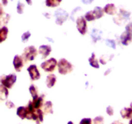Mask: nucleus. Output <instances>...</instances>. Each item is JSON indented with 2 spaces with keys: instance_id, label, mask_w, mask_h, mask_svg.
I'll use <instances>...</instances> for the list:
<instances>
[{
  "instance_id": "f257e3e1",
  "label": "nucleus",
  "mask_w": 132,
  "mask_h": 124,
  "mask_svg": "<svg viewBox=\"0 0 132 124\" xmlns=\"http://www.w3.org/2000/svg\"><path fill=\"white\" fill-rule=\"evenodd\" d=\"M73 70V66L66 59H61L58 62V71L61 74H67Z\"/></svg>"
},
{
  "instance_id": "f03ea898",
  "label": "nucleus",
  "mask_w": 132,
  "mask_h": 124,
  "mask_svg": "<svg viewBox=\"0 0 132 124\" xmlns=\"http://www.w3.org/2000/svg\"><path fill=\"white\" fill-rule=\"evenodd\" d=\"M16 80L17 76L14 74H10L7 76H3L1 78V85H4L6 88L10 89L15 83Z\"/></svg>"
},
{
  "instance_id": "7ed1b4c3",
  "label": "nucleus",
  "mask_w": 132,
  "mask_h": 124,
  "mask_svg": "<svg viewBox=\"0 0 132 124\" xmlns=\"http://www.w3.org/2000/svg\"><path fill=\"white\" fill-rule=\"evenodd\" d=\"M37 54V49L34 46H29L24 49L23 56L25 61H32L35 59Z\"/></svg>"
},
{
  "instance_id": "20e7f679",
  "label": "nucleus",
  "mask_w": 132,
  "mask_h": 124,
  "mask_svg": "<svg viewBox=\"0 0 132 124\" xmlns=\"http://www.w3.org/2000/svg\"><path fill=\"white\" fill-rule=\"evenodd\" d=\"M103 16V10L101 7H96L94 10L88 12L86 13V19H87L88 21H91L95 20V19H98V18H101Z\"/></svg>"
},
{
  "instance_id": "39448f33",
  "label": "nucleus",
  "mask_w": 132,
  "mask_h": 124,
  "mask_svg": "<svg viewBox=\"0 0 132 124\" xmlns=\"http://www.w3.org/2000/svg\"><path fill=\"white\" fill-rule=\"evenodd\" d=\"M57 62V60L54 58L49 59L48 60L43 62L41 64V67L46 72H53L56 67Z\"/></svg>"
},
{
  "instance_id": "423d86ee",
  "label": "nucleus",
  "mask_w": 132,
  "mask_h": 124,
  "mask_svg": "<svg viewBox=\"0 0 132 124\" xmlns=\"http://www.w3.org/2000/svg\"><path fill=\"white\" fill-rule=\"evenodd\" d=\"M27 71L29 72L30 76L32 80L34 81V80H37L40 78L39 72L36 65H32L29 66V67L27 68Z\"/></svg>"
},
{
  "instance_id": "0eeeda50",
  "label": "nucleus",
  "mask_w": 132,
  "mask_h": 124,
  "mask_svg": "<svg viewBox=\"0 0 132 124\" xmlns=\"http://www.w3.org/2000/svg\"><path fill=\"white\" fill-rule=\"evenodd\" d=\"M13 65H14L15 71L18 72H20L24 65V61H23V57L19 55L15 56L14 61H13Z\"/></svg>"
},
{
  "instance_id": "6e6552de",
  "label": "nucleus",
  "mask_w": 132,
  "mask_h": 124,
  "mask_svg": "<svg viewBox=\"0 0 132 124\" xmlns=\"http://www.w3.org/2000/svg\"><path fill=\"white\" fill-rule=\"evenodd\" d=\"M77 28L80 33L82 35H85L86 32V22L82 17L79 18L77 21Z\"/></svg>"
},
{
  "instance_id": "1a4fd4ad",
  "label": "nucleus",
  "mask_w": 132,
  "mask_h": 124,
  "mask_svg": "<svg viewBox=\"0 0 132 124\" xmlns=\"http://www.w3.org/2000/svg\"><path fill=\"white\" fill-rule=\"evenodd\" d=\"M52 49L49 45H41L39 49V53L42 55L43 59L46 58L50 54Z\"/></svg>"
},
{
  "instance_id": "9d476101",
  "label": "nucleus",
  "mask_w": 132,
  "mask_h": 124,
  "mask_svg": "<svg viewBox=\"0 0 132 124\" xmlns=\"http://www.w3.org/2000/svg\"><path fill=\"white\" fill-rule=\"evenodd\" d=\"M43 101H44V96L42 95L41 96L37 97V98L33 99V100L31 101L33 107L36 109H39L43 105Z\"/></svg>"
},
{
  "instance_id": "9b49d317",
  "label": "nucleus",
  "mask_w": 132,
  "mask_h": 124,
  "mask_svg": "<svg viewBox=\"0 0 132 124\" xmlns=\"http://www.w3.org/2000/svg\"><path fill=\"white\" fill-rule=\"evenodd\" d=\"M56 80H57V78L55 74H49L48 76L46 77V86H47L48 88H52L54 85H55V82H56Z\"/></svg>"
},
{
  "instance_id": "f8f14e48",
  "label": "nucleus",
  "mask_w": 132,
  "mask_h": 124,
  "mask_svg": "<svg viewBox=\"0 0 132 124\" xmlns=\"http://www.w3.org/2000/svg\"><path fill=\"white\" fill-rule=\"evenodd\" d=\"M131 40V34L129 31H126L125 33H123L121 36V41L122 44L125 45H127L130 43Z\"/></svg>"
},
{
  "instance_id": "ddd939ff",
  "label": "nucleus",
  "mask_w": 132,
  "mask_h": 124,
  "mask_svg": "<svg viewBox=\"0 0 132 124\" xmlns=\"http://www.w3.org/2000/svg\"><path fill=\"white\" fill-rule=\"evenodd\" d=\"M17 114L22 120L27 118V114H28V111H27V107H19L17 110Z\"/></svg>"
},
{
  "instance_id": "4468645a",
  "label": "nucleus",
  "mask_w": 132,
  "mask_h": 124,
  "mask_svg": "<svg viewBox=\"0 0 132 124\" xmlns=\"http://www.w3.org/2000/svg\"><path fill=\"white\" fill-rule=\"evenodd\" d=\"M121 115L122 118L130 119L132 118V109L131 108H125L121 111Z\"/></svg>"
},
{
  "instance_id": "2eb2a0df",
  "label": "nucleus",
  "mask_w": 132,
  "mask_h": 124,
  "mask_svg": "<svg viewBox=\"0 0 132 124\" xmlns=\"http://www.w3.org/2000/svg\"><path fill=\"white\" fill-rule=\"evenodd\" d=\"M53 105L50 101H48L43 105V112L45 114L53 113Z\"/></svg>"
},
{
  "instance_id": "dca6fc26",
  "label": "nucleus",
  "mask_w": 132,
  "mask_h": 124,
  "mask_svg": "<svg viewBox=\"0 0 132 124\" xmlns=\"http://www.w3.org/2000/svg\"><path fill=\"white\" fill-rule=\"evenodd\" d=\"M8 95H9V91L6 87L3 85H0V98H1V100L6 99Z\"/></svg>"
},
{
  "instance_id": "f3484780",
  "label": "nucleus",
  "mask_w": 132,
  "mask_h": 124,
  "mask_svg": "<svg viewBox=\"0 0 132 124\" xmlns=\"http://www.w3.org/2000/svg\"><path fill=\"white\" fill-rule=\"evenodd\" d=\"M104 11L107 14H110V15H113L116 12V6H114L113 4H108L104 7Z\"/></svg>"
},
{
  "instance_id": "a211bd4d",
  "label": "nucleus",
  "mask_w": 132,
  "mask_h": 124,
  "mask_svg": "<svg viewBox=\"0 0 132 124\" xmlns=\"http://www.w3.org/2000/svg\"><path fill=\"white\" fill-rule=\"evenodd\" d=\"M8 32H9V30H8L7 27H3L0 30V42L2 43L4 40H5L7 37V34Z\"/></svg>"
},
{
  "instance_id": "6ab92c4d",
  "label": "nucleus",
  "mask_w": 132,
  "mask_h": 124,
  "mask_svg": "<svg viewBox=\"0 0 132 124\" xmlns=\"http://www.w3.org/2000/svg\"><path fill=\"white\" fill-rule=\"evenodd\" d=\"M89 62H90V65L92 66L94 68H99V61H98L97 59L95 58V56L94 53H93L92 54V57L90 58H89Z\"/></svg>"
},
{
  "instance_id": "aec40b11",
  "label": "nucleus",
  "mask_w": 132,
  "mask_h": 124,
  "mask_svg": "<svg viewBox=\"0 0 132 124\" xmlns=\"http://www.w3.org/2000/svg\"><path fill=\"white\" fill-rule=\"evenodd\" d=\"M62 0H46V5L49 7H55L58 6Z\"/></svg>"
},
{
  "instance_id": "412c9836",
  "label": "nucleus",
  "mask_w": 132,
  "mask_h": 124,
  "mask_svg": "<svg viewBox=\"0 0 132 124\" xmlns=\"http://www.w3.org/2000/svg\"><path fill=\"white\" fill-rule=\"evenodd\" d=\"M30 92L31 95H32L33 99H35V98H37L38 97L37 96V93H38V90H37V87L35 86L34 85H31L30 86L29 88Z\"/></svg>"
},
{
  "instance_id": "4be33fe9",
  "label": "nucleus",
  "mask_w": 132,
  "mask_h": 124,
  "mask_svg": "<svg viewBox=\"0 0 132 124\" xmlns=\"http://www.w3.org/2000/svg\"><path fill=\"white\" fill-rule=\"evenodd\" d=\"M94 124H104V118L101 116L95 117L93 120Z\"/></svg>"
},
{
  "instance_id": "5701e85b",
  "label": "nucleus",
  "mask_w": 132,
  "mask_h": 124,
  "mask_svg": "<svg viewBox=\"0 0 132 124\" xmlns=\"http://www.w3.org/2000/svg\"><path fill=\"white\" fill-rule=\"evenodd\" d=\"M30 33L28 31V32H24V33L22 35V37H21L22 41H23V42H27V41H28V38L30 37Z\"/></svg>"
},
{
  "instance_id": "b1692460",
  "label": "nucleus",
  "mask_w": 132,
  "mask_h": 124,
  "mask_svg": "<svg viewBox=\"0 0 132 124\" xmlns=\"http://www.w3.org/2000/svg\"><path fill=\"white\" fill-rule=\"evenodd\" d=\"M79 124H92L91 118H83Z\"/></svg>"
},
{
  "instance_id": "393cba45",
  "label": "nucleus",
  "mask_w": 132,
  "mask_h": 124,
  "mask_svg": "<svg viewBox=\"0 0 132 124\" xmlns=\"http://www.w3.org/2000/svg\"><path fill=\"white\" fill-rule=\"evenodd\" d=\"M23 8H24V5L22 3H20V2H19L18 6V12L19 14H21L23 12Z\"/></svg>"
},
{
  "instance_id": "a878e982",
  "label": "nucleus",
  "mask_w": 132,
  "mask_h": 124,
  "mask_svg": "<svg viewBox=\"0 0 132 124\" xmlns=\"http://www.w3.org/2000/svg\"><path fill=\"white\" fill-rule=\"evenodd\" d=\"M106 112L108 115H110V116H112V115L113 114L114 111H113V108H112L111 106H108L106 109Z\"/></svg>"
},
{
  "instance_id": "bb28decb",
  "label": "nucleus",
  "mask_w": 132,
  "mask_h": 124,
  "mask_svg": "<svg viewBox=\"0 0 132 124\" xmlns=\"http://www.w3.org/2000/svg\"><path fill=\"white\" fill-rule=\"evenodd\" d=\"M6 106L9 109L14 108V107H15V106H14V103H13L12 102H10V101H8V102H6Z\"/></svg>"
},
{
  "instance_id": "cd10ccee",
  "label": "nucleus",
  "mask_w": 132,
  "mask_h": 124,
  "mask_svg": "<svg viewBox=\"0 0 132 124\" xmlns=\"http://www.w3.org/2000/svg\"><path fill=\"white\" fill-rule=\"evenodd\" d=\"M111 124H123L122 122H121L120 121H115L113 123H112Z\"/></svg>"
},
{
  "instance_id": "c85d7f7f",
  "label": "nucleus",
  "mask_w": 132,
  "mask_h": 124,
  "mask_svg": "<svg viewBox=\"0 0 132 124\" xmlns=\"http://www.w3.org/2000/svg\"><path fill=\"white\" fill-rule=\"evenodd\" d=\"M8 3V0H3V3L5 5H6Z\"/></svg>"
},
{
  "instance_id": "c756f323",
  "label": "nucleus",
  "mask_w": 132,
  "mask_h": 124,
  "mask_svg": "<svg viewBox=\"0 0 132 124\" xmlns=\"http://www.w3.org/2000/svg\"><path fill=\"white\" fill-rule=\"evenodd\" d=\"M27 1V2L28 3V4H29V5H31L32 4V1H31V0H26Z\"/></svg>"
},
{
  "instance_id": "7c9ffc66",
  "label": "nucleus",
  "mask_w": 132,
  "mask_h": 124,
  "mask_svg": "<svg viewBox=\"0 0 132 124\" xmlns=\"http://www.w3.org/2000/svg\"><path fill=\"white\" fill-rule=\"evenodd\" d=\"M67 124H74L73 123V122H72V121H68V123Z\"/></svg>"
},
{
  "instance_id": "2f4dec72",
  "label": "nucleus",
  "mask_w": 132,
  "mask_h": 124,
  "mask_svg": "<svg viewBox=\"0 0 132 124\" xmlns=\"http://www.w3.org/2000/svg\"><path fill=\"white\" fill-rule=\"evenodd\" d=\"M129 124H132V118L130 120V121H129Z\"/></svg>"
},
{
  "instance_id": "473e14b6",
  "label": "nucleus",
  "mask_w": 132,
  "mask_h": 124,
  "mask_svg": "<svg viewBox=\"0 0 132 124\" xmlns=\"http://www.w3.org/2000/svg\"><path fill=\"white\" fill-rule=\"evenodd\" d=\"M130 108H131L132 109V102L131 103V104H130Z\"/></svg>"
}]
</instances>
